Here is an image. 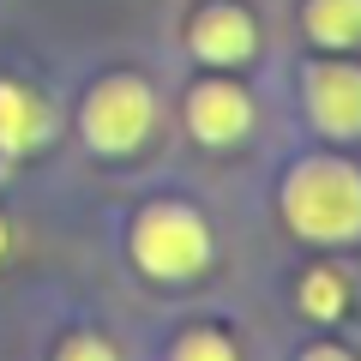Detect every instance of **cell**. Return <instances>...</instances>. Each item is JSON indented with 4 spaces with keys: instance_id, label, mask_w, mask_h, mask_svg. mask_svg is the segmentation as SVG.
I'll use <instances>...</instances> for the list:
<instances>
[{
    "instance_id": "obj_3",
    "label": "cell",
    "mask_w": 361,
    "mask_h": 361,
    "mask_svg": "<svg viewBox=\"0 0 361 361\" xmlns=\"http://www.w3.org/2000/svg\"><path fill=\"white\" fill-rule=\"evenodd\" d=\"M157 127V90L139 73H103L85 90L78 133L97 157H133Z\"/></svg>"
},
{
    "instance_id": "obj_10",
    "label": "cell",
    "mask_w": 361,
    "mask_h": 361,
    "mask_svg": "<svg viewBox=\"0 0 361 361\" xmlns=\"http://www.w3.org/2000/svg\"><path fill=\"white\" fill-rule=\"evenodd\" d=\"M169 361H241V355H235V343L223 331H187Z\"/></svg>"
},
{
    "instance_id": "obj_9",
    "label": "cell",
    "mask_w": 361,
    "mask_h": 361,
    "mask_svg": "<svg viewBox=\"0 0 361 361\" xmlns=\"http://www.w3.org/2000/svg\"><path fill=\"white\" fill-rule=\"evenodd\" d=\"M295 301H301V313L307 319H337V313L349 307V277L343 271H331V265H313L307 277H301V289H295Z\"/></svg>"
},
{
    "instance_id": "obj_12",
    "label": "cell",
    "mask_w": 361,
    "mask_h": 361,
    "mask_svg": "<svg viewBox=\"0 0 361 361\" xmlns=\"http://www.w3.org/2000/svg\"><path fill=\"white\" fill-rule=\"evenodd\" d=\"M301 361H355V355H349V349H337V343H313Z\"/></svg>"
},
{
    "instance_id": "obj_1",
    "label": "cell",
    "mask_w": 361,
    "mask_h": 361,
    "mask_svg": "<svg viewBox=\"0 0 361 361\" xmlns=\"http://www.w3.org/2000/svg\"><path fill=\"white\" fill-rule=\"evenodd\" d=\"M283 223L301 241H361V169L343 157H301L283 175Z\"/></svg>"
},
{
    "instance_id": "obj_13",
    "label": "cell",
    "mask_w": 361,
    "mask_h": 361,
    "mask_svg": "<svg viewBox=\"0 0 361 361\" xmlns=\"http://www.w3.org/2000/svg\"><path fill=\"white\" fill-rule=\"evenodd\" d=\"M0 253H6V217H0Z\"/></svg>"
},
{
    "instance_id": "obj_6",
    "label": "cell",
    "mask_w": 361,
    "mask_h": 361,
    "mask_svg": "<svg viewBox=\"0 0 361 361\" xmlns=\"http://www.w3.org/2000/svg\"><path fill=\"white\" fill-rule=\"evenodd\" d=\"M187 133L199 145H217V151L247 139L253 133V97L241 85H229V78H199L187 90Z\"/></svg>"
},
{
    "instance_id": "obj_4",
    "label": "cell",
    "mask_w": 361,
    "mask_h": 361,
    "mask_svg": "<svg viewBox=\"0 0 361 361\" xmlns=\"http://www.w3.org/2000/svg\"><path fill=\"white\" fill-rule=\"evenodd\" d=\"M301 103L325 139H361V66L343 54L313 61L301 73Z\"/></svg>"
},
{
    "instance_id": "obj_5",
    "label": "cell",
    "mask_w": 361,
    "mask_h": 361,
    "mask_svg": "<svg viewBox=\"0 0 361 361\" xmlns=\"http://www.w3.org/2000/svg\"><path fill=\"white\" fill-rule=\"evenodd\" d=\"M187 49L205 66H241L259 54V18L247 13L241 0H211L187 25Z\"/></svg>"
},
{
    "instance_id": "obj_8",
    "label": "cell",
    "mask_w": 361,
    "mask_h": 361,
    "mask_svg": "<svg viewBox=\"0 0 361 361\" xmlns=\"http://www.w3.org/2000/svg\"><path fill=\"white\" fill-rule=\"evenodd\" d=\"M301 30L331 54L361 49V0H307L301 6Z\"/></svg>"
},
{
    "instance_id": "obj_11",
    "label": "cell",
    "mask_w": 361,
    "mask_h": 361,
    "mask_svg": "<svg viewBox=\"0 0 361 361\" xmlns=\"http://www.w3.org/2000/svg\"><path fill=\"white\" fill-rule=\"evenodd\" d=\"M54 361H121V355L103 343V337L78 331V337H66V343H61V355H54Z\"/></svg>"
},
{
    "instance_id": "obj_2",
    "label": "cell",
    "mask_w": 361,
    "mask_h": 361,
    "mask_svg": "<svg viewBox=\"0 0 361 361\" xmlns=\"http://www.w3.org/2000/svg\"><path fill=\"white\" fill-rule=\"evenodd\" d=\"M133 259L157 283H187L211 265V223L180 199H157L133 217Z\"/></svg>"
},
{
    "instance_id": "obj_7",
    "label": "cell",
    "mask_w": 361,
    "mask_h": 361,
    "mask_svg": "<svg viewBox=\"0 0 361 361\" xmlns=\"http://www.w3.org/2000/svg\"><path fill=\"white\" fill-rule=\"evenodd\" d=\"M49 127H54V115H49V103H42L37 90L18 85V78H0V163L37 151L49 139Z\"/></svg>"
}]
</instances>
